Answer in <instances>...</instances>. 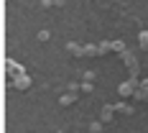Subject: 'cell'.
Returning a JSON list of instances; mask_svg holds the SVG:
<instances>
[{
    "label": "cell",
    "instance_id": "cell-6",
    "mask_svg": "<svg viewBox=\"0 0 148 133\" xmlns=\"http://www.w3.org/2000/svg\"><path fill=\"white\" fill-rule=\"evenodd\" d=\"M110 46H112L115 51H125V46H123V41H112V44H110Z\"/></svg>",
    "mask_w": 148,
    "mask_h": 133
},
{
    "label": "cell",
    "instance_id": "cell-2",
    "mask_svg": "<svg viewBox=\"0 0 148 133\" xmlns=\"http://www.w3.org/2000/svg\"><path fill=\"white\" fill-rule=\"evenodd\" d=\"M135 90H138V79H130V82H123V85H120V95H123V97H128V95H133Z\"/></svg>",
    "mask_w": 148,
    "mask_h": 133
},
{
    "label": "cell",
    "instance_id": "cell-5",
    "mask_svg": "<svg viewBox=\"0 0 148 133\" xmlns=\"http://www.w3.org/2000/svg\"><path fill=\"white\" fill-rule=\"evenodd\" d=\"M89 131H92V133H100V131H102V123H97V120H95V123L89 125Z\"/></svg>",
    "mask_w": 148,
    "mask_h": 133
},
{
    "label": "cell",
    "instance_id": "cell-4",
    "mask_svg": "<svg viewBox=\"0 0 148 133\" xmlns=\"http://www.w3.org/2000/svg\"><path fill=\"white\" fill-rule=\"evenodd\" d=\"M140 49H148V31H140Z\"/></svg>",
    "mask_w": 148,
    "mask_h": 133
},
{
    "label": "cell",
    "instance_id": "cell-3",
    "mask_svg": "<svg viewBox=\"0 0 148 133\" xmlns=\"http://www.w3.org/2000/svg\"><path fill=\"white\" fill-rule=\"evenodd\" d=\"M13 85H15V90H28L31 87V79L23 74V77H18V79H13Z\"/></svg>",
    "mask_w": 148,
    "mask_h": 133
},
{
    "label": "cell",
    "instance_id": "cell-1",
    "mask_svg": "<svg viewBox=\"0 0 148 133\" xmlns=\"http://www.w3.org/2000/svg\"><path fill=\"white\" fill-rule=\"evenodd\" d=\"M5 69H8V74H10V77H13V79H18V77H23V67H21V64H15V61H5Z\"/></svg>",
    "mask_w": 148,
    "mask_h": 133
},
{
    "label": "cell",
    "instance_id": "cell-8",
    "mask_svg": "<svg viewBox=\"0 0 148 133\" xmlns=\"http://www.w3.org/2000/svg\"><path fill=\"white\" fill-rule=\"evenodd\" d=\"M110 115H112V108H105V113H102V120H107Z\"/></svg>",
    "mask_w": 148,
    "mask_h": 133
},
{
    "label": "cell",
    "instance_id": "cell-7",
    "mask_svg": "<svg viewBox=\"0 0 148 133\" xmlns=\"http://www.w3.org/2000/svg\"><path fill=\"white\" fill-rule=\"evenodd\" d=\"M69 103H74V95H64L61 97V105H69Z\"/></svg>",
    "mask_w": 148,
    "mask_h": 133
}]
</instances>
